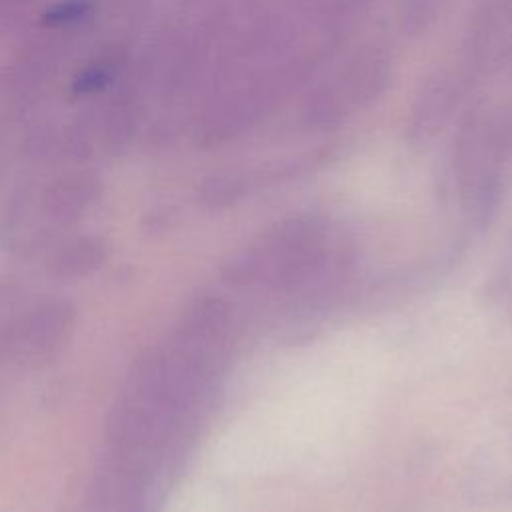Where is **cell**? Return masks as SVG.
Masks as SVG:
<instances>
[{"label": "cell", "mask_w": 512, "mask_h": 512, "mask_svg": "<svg viewBox=\"0 0 512 512\" xmlns=\"http://www.w3.org/2000/svg\"><path fill=\"white\" fill-rule=\"evenodd\" d=\"M328 230L320 218L282 222L260 248H252L258 280L274 288H294L312 278L326 260Z\"/></svg>", "instance_id": "1"}, {"label": "cell", "mask_w": 512, "mask_h": 512, "mask_svg": "<svg viewBox=\"0 0 512 512\" xmlns=\"http://www.w3.org/2000/svg\"><path fill=\"white\" fill-rule=\"evenodd\" d=\"M72 326V310L60 302H48L22 316L6 334L4 348L16 356H40L62 342Z\"/></svg>", "instance_id": "2"}, {"label": "cell", "mask_w": 512, "mask_h": 512, "mask_svg": "<svg viewBox=\"0 0 512 512\" xmlns=\"http://www.w3.org/2000/svg\"><path fill=\"white\" fill-rule=\"evenodd\" d=\"M104 260V248L96 240H74L58 250L54 256V272L64 278H78L100 266Z\"/></svg>", "instance_id": "3"}]
</instances>
